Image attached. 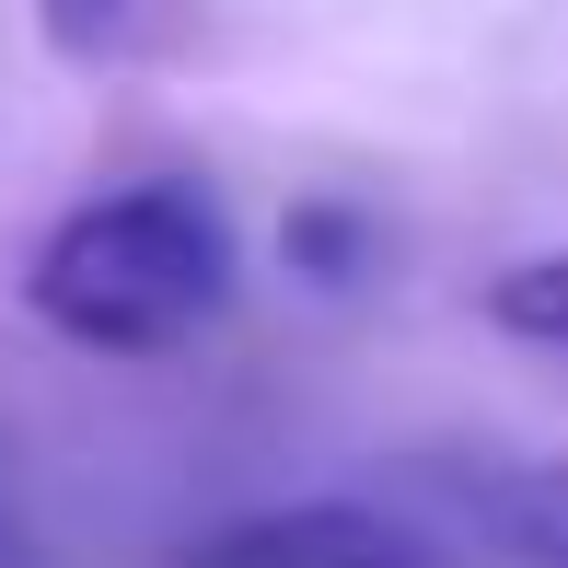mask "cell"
<instances>
[{"label":"cell","mask_w":568,"mask_h":568,"mask_svg":"<svg viewBox=\"0 0 568 568\" xmlns=\"http://www.w3.org/2000/svg\"><path fill=\"white\" fill-rule=\"evenodd\" d=\"M23 302H36V325H59L70 348L151 359V348L197 337L232 302V221L186 174L105 186V197H82V210H59V232H47L36 267H23Z\"/></svg>","instance_id":"cell-1"},{"label":"cell","mask_w":568,"mask_h":568,"mask_svg":"<svg viewBox=\"0 0 568 568\" xmlns=\"http://www.w3.org/2000/svg\"><path fill=\"white\" fill-rule=\"evenodd\" d=\"M186 568H453V546L429 523H406V510H372V499H278V510L197 534Z\"/></svg>","instance_id":"cell-2"},{"label":"cell","mask_w":568,"mask_h":568,"mask_svg":"<svg viewBox=\"0 0 568 568\" xmlns=\"http://www.w3.org/2000/svg\"><path fill=\"white\" fill-rule=\"evenodd\" d=\"M476 523L499 557L523 568H568V464H499L476 487Z\"/></svg>","instance_id":"cell-3"},{"label":"cell","mask_w":568,"mask_h":568,"mask_svg":"<svg viewBox=\"0 0 568 568\" xmlns=\"http://www.w3.org/2000/svg\"><path fill=\"white\" fill-rule=\"evenodd\" d=\"M487 325L523 348H568V255H523L487 278Z\"/></svg>","instance_id":"cell-4"},{"label":"cell","mask_w":568,"mask_h":568,"mask_svg":"<svg viewBox=\"0 0 568 568\" xmlns=\"http://www.w3.org/2000/svg\"><path fill=\"white\" fill-rule=\"evenodd\" d=\"M278 244H291V267H302V278L348 291L359 255H372V221H359V210H291V232H278Z\"/></svg>","instance_id":"cell-5"},{"label":"cell","mask_w":568,"mask_h":568,"mask_svg":"<svg viewBox=\"0 0 568 568\" xmlns=\"http://www.w3.org/2000/svg\"><path fill=\"white\" fill-rule=\"evenodd\" d=\"M116 23H128V0H47V36L82 47V59H93V47H116Z\"/></svg>","instance_id":"cell-6"},{"label":"cell","mask_w":568,"mask_h":568,"mask_svg":"<svg viewBox=\"0 0 568 568\" xmlns=\"http://www.w3.org/2000/svg\"><path fill=\"white\" fill-rule=\"evenodd\" d=\"M0 568H36V510H23L12 464H0Z\"/></svg>","instance_id":"cell-7"}]
</instances>
